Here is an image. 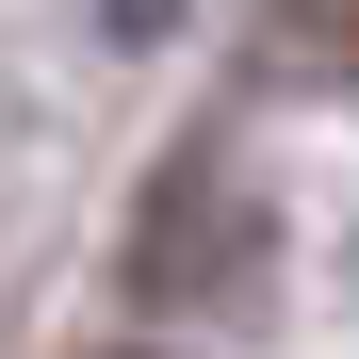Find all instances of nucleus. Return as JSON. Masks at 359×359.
Instances as JSON below:
<instances>
[{
    "label": "nucleus",
    "instance_id": "1",
    "mask_svg": "<svg viewBox=\"0 0 359 359\" xmlns=\"http://www.w3.org/2000/svg\"><path fill=\"white\" fill-rule=\"evenodd\" d=\"M245 278H262L245 163H229V147H180V163L147 180V212H131V294H147V311H229Z\"/></svg>",
    "mask_w": 359,
    "mask_h": 359
},
{
    "label": "nucleus",
    "instance_id": "2",
    "mask_svg": "<svg viewBox=\"0 0 359 359\" xmlns=\"http://www.w3.org/2000/svg\"><path fill=\"white\" fill-rule=\"evenodd\" d=\"M180 17H196V0H98V33H114V49H163Z\"/></svg>",
    "mask_w": 359,
    "mask_h": 359
},
{
    "label": "nucleus",
    "instance_id": "3",
    "mask_svg": "<svg viewBox=\"0 0 359 359\" xmlns=\"http://www.w3.org/2000/svg\"><path fill=\"white\" fill-rule=\"evenodd\" d=\"M294 33H311V66H359V0H294Z\"/></svg>",
    "mask_w": 359,
    "mask_h": 359
}]
</instances>
